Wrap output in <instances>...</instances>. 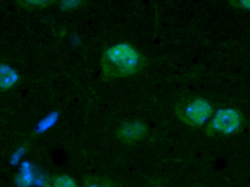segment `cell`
I'll return each instance as SVG.
<instances>
[{
  "instance_id": "6da1fadb",
  "label": "cell",
  "mask_w": 250,
  "mask_h": 187,
  "mask_svg": "<svg viewBox=\"0 0 250 187\" xmlns=\"http://www.w3.org/2000/svg\"><path fill=\"white\" fill-rule=\"evenodd\" d=\"M104 64L109 74L128 76L137 73L143 64V57L135 47L120 42L107 48L104 54Z\"/></svg>"
},
{
  "instance_id": "7a4b0ae2",
  "label": "cell",
  "mask_w": 250,
  "mask_h": 187,
  "mask_svg": "<svg viewBox=\"0 0 250 187\" xmlns=\"http://www.w3.org/2000/svg\"><path fill=\"white\" fill-rule=\"evenodd\" d=\"M243 122L242 113L236 109H220L208 124L207 132L208 135H233L239 130Z\"/></svg>"
},
{
  "instance_id": "3957f363",
  "label": "cell",
  "mask_w": 250,
  "mask_h": 187,
  "mask_svg": "<svg viewBox=\"0 0 250 187\" xmlns=\"http://www.w3.org/2000/svg\"><path fill=\"white\" fill-rule=\"evenodd\" d=\"M213 114L211 104L204 98H196L185 107L184 116L185 121L192 126L204 125Z\"/></svg>"
},
{
  "instance_id": "277c9868",
  "label": "cell",
  "mask_w": 250,
  "mask_h": 187,
  "mask_svg": "<svg viewBox=\"0 0 250 187\" xmlns=\"http://www.w3.org/2000/svg\"><path fill=\"white\" fill-rule=\"evenodd\" d=\"M146 132V126L139 121L125 122L119 131L120 138L125 142L131 143L141 139Z\"/></svg>"
},
{
  "instance_id": "5b68a950",
  "label": "cell",
  "mask_w": 250,
  "mask_h": 187,
  "mask_svg": "<svg viewBox=\"0 0 250 187\" xmlns=\"http://www.w3.org/2000/svg\"><path fill=\"white\" fill-rule=\"evenodd\" d=\"M19 81V74L16 69L7 63H0V91L13 88Z\"/></svg>"
},
{
  "instance_id": "8992f818",
  "label": "cell",
  "mask_w": 250,
  "mask_h": 187,
  "mask_svg": "<svg viewBox=\"0 0 250 187\" xmlns=\"http://www.w3.org/2000/svg\"><path fill=\"white\" fill-rule=\"evenodd\" d=\"M34 181V173L32 166L28 162L21 165L20 173L16 177V185L19 187H29Z\"/></svg>"
},
{
  "instance_id": "52a82bcc",
  "label": "cell",
  "mask_w": 250,
  "mask_h": 187,
  "mask_svg": "<svg viewBox=\"0 0 250 187\" xmlns=\"http://www.w3.org/2000/svg\"><path fill=\"white\" fill-rule=\"evenodd\" d=\"M59 118H60V113L59 112L54 110L51 113L44 116L37 125L35 131L38 133H42V132H46L48 129L54 126L58 122Z\"/></svg>"
},
{
  "instance_id": "ba28073f",
  "label": "cell",
  "mask_w": 250,
  "mask_h": 187,
  "mask_svg": "<svg viewBox=\"0 0 250 187\" xmlns=\"http://www.w3.org/2000/svg\"><path fill=\"white\" fill-rule=\"evenodd\" d=\"M54 187H78L74 179L67 175H63L56 178Z\"/></svg>"
},
{
  "instance_id": "9c48e42d",
  "label": "cell",
  "mask_w": 250,
  "mask_h": 187,
  "mask_svg": "<svg viewBox=\"0 0 250 187\" xmlns=\"http://www.w3.org/2000/svg\"><path fill=\"white\" fill-rule=\"evenodd\" d=\"M85 187H114L111 182L101 179H89L85 182Z\"/></svg>"
},
{
  "instance_id": "30bf717a",
  "label": "cell",
  "mask_w": 250,
  "mask_h": 187,
  "mask_svg": "<svg viewBox=\"0 0 250 187\" xmlns=\"http://www.w3.org/2000/svg\"><path fill=\"white\" fill-rule=\"evenodd\" d=\"M82 4V1L78 0H65L60 3V8L62 10H70L76 8Z\"/></svg>"
},
{
  "instance_id": "8fae6325",
  "label": "cell",
  "mask_w": 250,
  "mask_h": 187,
  "mask_svg": "<svg viewBox=\"0 0 250 187\" xmlns=\"http://www.w3.org/2000/svg\"><path fill=\"white\" fill-rule=\"evenodd\" d=\"M52 1H45V0H32V1H26L25 3L29 5L38 6V7H43L47 6L48 4H51Z\"/></svg>"
},
{
  "instance_id": "7c38bea8",
  "label": "cell",
  "mask_w": 250,
  "mask_h": 187,
  "mask_svg": "<svg viewBox=\"0 0 250 187\" xmlns=\"http://www.w3.org/2000/svg\"><path fill=\"white\" fill-rule=\"evenodd\" d=\"M233 5L236 7H242V8L247 9L250 10V0H243V1H232Z\"/></svg>"
},
{
  "instance_id": "4fadbf2b",
  "label": "cell",
  "mask_w": 250,
  "mask_h": 187,
  "mask_svg": "<svg viewBox=\"0 0 250 187\" xmlns=\"http://www.w3.org/2000/svg\"><path fill=\"white\" fill-rule=\"evenodd\" d=\"M70 41H71L72 45L74 46H78L80 45L82 42V40H81L80 37L78 35H72L71 38H70Z\"/></svg>"
},
{
  "instance_id": "5bb4252c",
  "label": "cell",
  "mask_w": 250,
  "mask_h": 187,
  "mask_svg": "<svg viewBox=\"0 0 250 187\" xmlns=\"http://www.w3.org/2000/svg\"><path fill=\"white\" fill-rule=\"evenodd\" d=\"M25 150L24 148H19V150H18L17 151H16V154H14V156H13V160H15V161H16V160H19V159H20V157H21L22 154H23V153H24Z\"/></svg>"
},
{
  "instance_id": "9a60e30c",
  "label": "cell",
  "mask_w": 250,
  "mask_h": 187,
  "mask_svg": "<svg viewBox=\"0 0 250 187\" xmlns=\"http://www.w3.org/2000/svg\"><path fill=\"white\" fill-rule=\"evenodd\" d=\"M49 187V186H45V187Z\"/></svg>"
},
{
  "instance_id": "2e32d148",
  "label": "cell",
  "mask_w": 250,
  "mask_h": 187,
  "mask_svg": "<svg viewBox=\"0 0 250 187\" xmlns=\"http://www.w3.org/2000/svg\"></svg>"
}]
</instances>
